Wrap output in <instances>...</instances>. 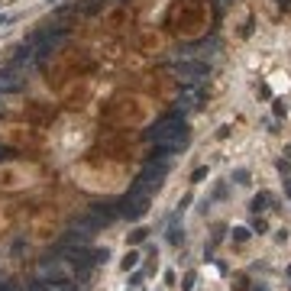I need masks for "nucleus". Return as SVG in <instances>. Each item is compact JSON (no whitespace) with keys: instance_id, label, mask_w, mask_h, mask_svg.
Segmentation results:
<instances>
[{"instance_id":"obj_4","label":"nucleus","mask_w":291,"mask_h":291,"mask_svg":"<svg viewBox=\"0 0 291 291\" xmlns=\"http://www.w3.org/2000/svg\"><path fill=\"white\" fill-rule=\"evenodd\" d=\"M61 262H68L75 272L85 275L94 265V249H87V246H61Z\"/></svg>"},{"instance_id":"obj_22","label":"nucleus","mask_w":291,"mask_h":291,"mask_svg":"<svg viewBox=\"0 0 291 291\" xmlns=\"http://www.w3.org/2000/svg\"><path fill=\"white\" fill-rule=\"evenodd\" d=\"M249 291H268V285H262V282H259V285H253Z\"/></svg>"},{"instance_id":"obj_14","label":"nucleus","mask_w":291,"mask_h":291,"mask_svg":"<svg viewBox=\"0 0 291 291\" xmlns=\"http://www.w3.org/2000/svg\"><path fill=\"white\" fill-rule=\"evenodd\" d=\"M110 259V253H107V246L104 249H94V265H104V262Z\"/></svg>"},{"instance_id":"obj_10","label":"nucleus","mask_w":291,"mask_h":291,"mask_svg":"<svg viewBox=\"0 0 291 291\" xmlns=\"http://www.w3.org/2000/svg\"><path fill=\"white\" fill-rule=\"evenodd\" d=\"M136 265H139V253H136V249H126V256H123L120 268H123V272H133Z\"/></svg>"},{"instance_id":"obj_15","label":"nucleus","mask_w":291,"mask_h":291,"mask_svg":"<svg viewBox=\"0 0 291 291\" xmlns=\"http://www.w3.org/2000/svg\"><path fill=\"white\" fill-rule=\"evenodd\" d=\"M249 230H253V233H265V230H268V223L262 220L259 214H256V220H253V227H249Z\"/></svg>"},{"instance_id":"obj_24","label":"nucleus","mask_w":291,"mask_h":291,"mask_svg":"<svg viewBox=\"0 0 291 291\" xmlns=\"http://www.w3.org/2000/svg\"><path fill=\"white\" fill-rule=\"evenodd\" d=\"M285 159H288V162H291V143H288V146H285Z\"/></svg>"},{"instance_id":"obj_5","label":"nucleus","mask_w":291,"mask_h":291,"mask_svg":"<svg viewBox=\"0 0 291 291\" xmlns=\"http://www.w3.org/2000/svg\"><path fill=\"white\" fill-rule=\"evenodd\" d=\"M172 71H175L178 78H184V81H201V78L210 75V65L201 61V58H181V61L172 65Z\"/></svg>"},{"instance_id":"obj_13","label":"nucleus","mask_w":291,"mask_h":291,"mask_svg":"<svg viewBox=\"0 0 291 291\" xmlns=\"http://www.w3.org/2000/svg\"><path fill=\"white\" fill-rule=\"evenodd\" d=\"M149 236V230H146V227H136V230L130 233V246H136V243H143V239Z\"/></svg>"},{"instance_id":"obj_19","label":"nucleus","mask_w":291,"mask_h":291,"mask_svg":"<svg viewBox=\"0 0 291 291\" xmlns=\"http://www.w3.org/2000/svg\"><path fill=\"white\" fill-rule=\"evenodd\" d=\"M278 172H282V175H288V172H291V162H288V159H278Z\"/></svg>"},{"instance_id":"obj_17","label":"nucleus","mask_w":291,"mask_h":291,"mask_svg":"<svg viewBox=\"0 0 291 291\" xmlns=\"http://www.w3.org/2000/svg\"><path fill=\"white\" fill-rule=\"evenodd\" d=\"M194 272H188V275H184V282H181V291H194Z\"/></svg>"},{"instance_id":"obj_3","label":"nucleus","mask_w":291,"mask_h":291,"mask_svg":"<svg viewBox=\"0 0 291 291\" xmlns=\"http://www.w3.org/2000/svg\"><path fill=\"white\" fill-rule=\"evenodd\" d=\"M149 201H152V194L130 188V194L120 201V214H123V217H130V220H139V217L149 214Z\"/></svg>"},{"instance_id":"obj_18","label":"nucleus","mask_w":291,"mask_h":291,"mask_svg":"<svg viewBox=\"0 0 291 291\" xmlns=\"http://www.w3.org/2000/svg\"><path fill=\"white\" fill-rule=\"evenodd\" d=\"M139 282H143V272H136V268H133V275H130V285H133V288H139Z\"/></svg>"},{"instance_id":"obj_2","label":"nucleus","mask_w":291,"mask_h":291,"mask_svg":"<svg viewBox=\"0 0 291 291\" xmlns=\"http://www.w3.org/2000/svg\"><path fill=\"white\" fill-rule=\"evenodd\" d=\"M165 175H169V162H155V159H149V165L139 172V178H136V184H133V188H136V191L152 194L155 188L165 181Z\"/></svg>"},{"instance_id":"obj_9","label":"nucleus","mask_w":291,"mask_h":291,"mask_svg":"<svg viewBox=\"0 0 291 291\" xmlns=\"http://www.w3.org/2000/svg\"><path fill=\"white\" fill-rule=\"evenodd\" d=\"M268 204H272V194L259 191V194L253 198V204H249V207H253V214H262V210H268Z\"/></svg>"},{"instance_id":"obj_6","label":"nucleus","mask_w":291,"mask_h":291,"mask_svg":"<svg viewBox=\"0 0 291 291\" xmlns=\"http://www.w3.org/2000/svg\"><path fill=\"white\" fill-rule=\"evenodd\" d=\"M39 278H42V282H65V278H68V272H65V265H61V262H42V265H39Z\"/></svg>"},{"instance_id":"obj_12","label":"nucleus","mask_w":291,"mask_h":291,"mask_svg":"<svg viewBox=\"0 0 291 291\" xmlns=\"http://www.w3.org/2000/svg\"><path fill=\"white\" fill-rule=\"evenodd\" d=\"M230 181H236V184H249V169H233Z\"/></svg>"},{"instance_id":"obj_25","label":"nucleus","mask_w":291,"mask_h":291,"mask_svg":"<svg viewBox=\"0 0 291 291\" xmlns=\"http://www.w3.org/2000/svg\"><path fill=\"white\" fill-rule=\"evenodd\" d=\"M285 194H288V198H291V178H288V184H285Z\"/></svg>"},{"instance_id":"obj_20","label":"nucleus","mask_w":291,"mask_h":291,"mask_svg":"<svg viewBox=\"0 0 291 291\" xmlns=\"http://www.w3.org/2000/svg\"><path fill=\"white\" fill-rule=\"evenodd\" d=\"M288 114V107H285V100H275V116H285Z\"/></svg>"},{"instance_id":"obj_21","label":"nucleus","mask_w":291,"mask_h":291,"mask_svg":"<svg viewBox=\"0 0 291 291\" xmlns=\"http://www.w3.org/2000/svg\"><path fill=\"white\" fill-rule=\"evenodd\" d=\"M10 20H13V16H10V13H0V26H7Z\"/></svg>"},{"instance_id":"obj_26","label":"nucleus","mask_w":291,"mask_h":291,"mask_svg":"<svg viewBox=\"0 0 291 291\" xmlns=\"http://www.w3.org/2000/svg\"><path fill=\"white\" fill-rule=\"evenodd\" d=\"M3 155H7V152H3V149H0V159H3Z\"/></svg>"},{"instance_id":"obj_27","label":"nucleus","mask_w":291,"mask_h":291,"mask_svg":"<svg viewBox=\"0 0 291 291\" xmlns=\"http://www.w3.org/2000/svg\"><path fill=\"white\" fill-rule=\"evenodd\" d=\"M288 278H291V265H288Z\"/></svg>"},{"instance_id":"obj_16","label":"nucleus","mask_w":291,"mask_h":291,"mask_svg":"<svg viewBox=\"0 0 291 291\" xmlns=\"http://www.w3.org/2000/svg\"><path fill=\"white\" fill-rule=\"evenodd\" d=\"M210 175V169L207 165H201V169H194V175H191V181H204V178Z\"/></svg>"},{"instance_id":"obj_8","label":"nucleus","mask_w":291,"mask_h":291,"mask_svg":"<svg viewBox=\"0 0 291 291\" xmlns=\"http://www.w3.org/2000/svg\"><path fill=\"white\" fill-rule=\"evenodd\" d=\"M87 239H91V233L78 230V227H71L65 236H61V246H87Z\"/></svg>"},{"instance_id":"obj_7","label":"nucleus","mask_w":291,"mask_h":291,"mask_svg":"<svg viewBox=\"0 0 291 291\" xmlns=\"http://www.w3.org/2000/svg\"><path fill=\"white\" fill-rule=\"evenodd\" d=\"M165 239H169L172 246H181L184 243V227H181V214H175L169 220V230H165Z\"/></svg>"},{"instance_id":"obj_23","label":"nucleus","mask_w":291,"mask_h":291,"mask_svg":"<svg viewBox=\"0 0 291 291\" xmlns=\"http://www.w3.org/2000/svg\"><path fill=\"white\" fill-rule=\"evenodd\" d=\"M0 291H16V288H13V285H3V282H0Z\"/></svg>"},{"instance_id":"obj_11","label":"nucleus","mask_w":291,"mask_h":291,"mask_svg":"<svg viewBox=\"0 0 291 291\" xmlns=\"http://www.w3.org/2000/svg\"><path fill=\"white\" fill-rule=\"evenodd\" d=\"M233 243H246V239L253 236V230H249V227H233Z\"/></svg>"},{"instance_id":"obj_1","label":"nucleus","mask_w":291,"mask_h":291,"mask_svg":"<svg viewBox=\"0 0 291 291\" xmlns=\"http://www.w3.org/2000/svg\"><path fill=\"white\" fill-rule=\"evenodd\" d=\"M143 139H146V143H172V146H175V152H178V149H184V146H188V126H184V116L181 114L162 116L159 123H152V126L143 133Z\"/></svg>"}]
</instances>
